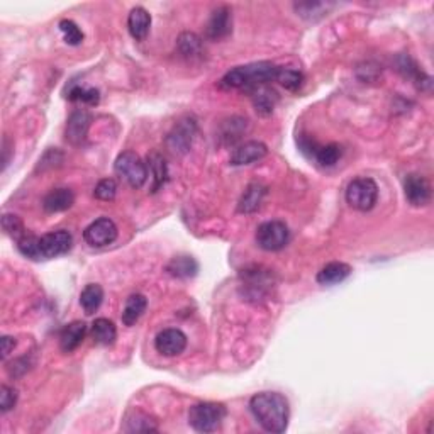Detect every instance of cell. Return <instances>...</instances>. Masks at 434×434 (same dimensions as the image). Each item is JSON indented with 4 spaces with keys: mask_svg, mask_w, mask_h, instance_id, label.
<instances>
[{
    "mask_svg": "<svg viewBox=\"0 0 434 434\" xmlns=\"http://www.w3.org/2000/svg\"><path fill=\"white\" fill-rule=\"evenodd\" d=\"M249 411L265 431L280 434L289 426V400L278 392H260L249 400Z\"/></svg>",
    "mask_w": 434,
    "mask_h": 434,
    "instance_id": "1",
    "label": "cell"
},
{
    "mask_svg": "<svg viewBox=\"0 0 434 434\" xmlns=\"http://www.w3.org/2000/svg\"><path fill=\"white\" fill-rule=\"evenodd\" d=\"M278 68L280 66L270 63V61H256V63H249L243 66H236V68L229 70L221 80L223 89H236L252 92L261 85H268L277 78Z\"/></svg>",
    "mask_w": 434,
    "mask_h": 434,
    "instance_id": "2",
    "label": "cell"
},
{
    "mask_svg": "<svg viewBox=\"0 0 434 434\" xmlns=\"http://www.w3.org/2000/svg\"><path fill=\"white\" fill-rule=\"evenodd\" d=\"M228 409L219 402H200L190 407L189 424L197 433H214L226 419Z\"/></svg>",
    "mask_w": 434,
    "mask_h": 434,
    "instance_id": "3",
    "label": "cell"
},
{
    "mask_svg": "<svg viewBox=\"0 0 434 434\" xmlns=\"http://www.w3.org/2000/svg\"><path fill=\"white\" fill-rule=\"evenodd\" d=\"M345 197L349 207H353L354 211L368 212L378 200V185L371 178H354L346 187Z\"/></svg>",
    "mask_w": 434,
    "mask_h": 434,
    "instance_id": "4",
    "label": "cell"
},
{
    "mask_svg": "<svg viewBox=\"0 0 434 434\" xmlns=\"http://www.w3.org/2000/svg\"><path fill=\"white\" fill-rule=\"evenodd\" d=\"M116 173L132 189H141L148 180V165L135 151H124L114 163Z\"/></svg>",
    "mask_w": 434,
    "mask_h": 434,
    "instance_id": "5",
    "label": "cell"
},
{
    "mask_svg": "<svg viewBox=\"0 0 434 434\" xmlns=\"http://www.w3.org/2000/svg\"><path fill=\"white\" fill-rule=\"evenodd\" d=\"M289 241V226L282 221H266L256 229V243L265 252H280Z\"/></svg>",
    "mask_w": 434,
    "mask_h": 434,
    "instance_id": "6",
    "label": "cell"
},
{
    "mask_svg": "<svg viewBox=\"0 0 434 434\" xmlns=\"http://www.w3.org/2000/svg\"><path fill=\"white\" fill-rule=\"evenodd\" d=\"M83 240L92 248H104V246L112 244L118 240V226L108 217H100V219L94 221L90 226H87L85 231H83Z\"/></svg>",
    "mask_w": 434,
    "mask_h": 434,
    "instance_id": "7",
    "label": "cell"
},
{
    "mask_svg": "<svg viewBox=\"0 0 434 434\" xmlns=\"http://www.w3.org/2000/svg\"><path fill=\"white\" fill-rule=\"evenodd\" d=\"M73 237L68 231H51L48 235L39 237V252L41 260H51V258H58L61 254L68 253L72 249Z\"/></svg>",
    "mask_w": 434,
    "mask_h": 434,
    "instance_id": "8",
    "label": "cell"
},
{
    "mask_svg": "<svg viewBox=\"0 0 434 434\" xmlns=\"http://www.w3.org/2000/svg\"><path fill=\"white\" fill-rule=\"evenodd\" d=\"M154 348L163 356H178L187 348L185 333L177 328L163 329L161 333H158L156 340H154Z\"/></svg>",
    "mask_w": 434,
    "mask_h": 434,
    "instance_id": "9",
    "label": "cell"
},
{
    "mask_svg": "<svg viewBox=\"0 0 434 434\" xmlns=\"http://www.w3.org/2000/svg\"><path fill=\"white\" fill-rule=\"evenodd\" d=\"M195 132H197V124L194 119H183L175 126V129L166 137L170 151L175 154H183L190 149L192 141H194Z\"/></svg>",
    "mask_w": 434,
    "mask_h": 434,
    "instance_id": "10",
    "label": "cell"
},
{
    "mask_svg": "<svg viewBox=\"0 0 434 434\" xmlns=\"http://www.w3.org/2000/svg\"><path fill=\"white\" fill-rule=\"evenodd\" d=\"M404 195L411 206L423 207L431 202V183L423 175L411 173L404 180Z\"/></svg>",
    "mask_w": 434,
    "mask_h": 434,
    "instance_id": "11",
    "label": "cell"
},
{
    "mask_svg": "<svg viewBox=\"0 0 434 434\" xmlns=\"http://www.w3.org/2000/svg\"><path fill=\"white\" fill-rule=\"evenodd\" d=\"M90 120H92L90 114L87 111H83V108H78V111L72 112L65 129L66 141L73 146H80L85 143L87 135H89Z\"/></svg>",
    "mask_w": 434,
    "mask_h": 434,
    "instance_id": "12",
    "label": "cell"
},
{
    "mask_svg": "<svg viewBox=\"0 0 434 434\" xmlns=\"http://www.w3.org/2000/svg\"><path fill=\"white\" fill-rule=\"evenodd\" d=\"M266 153H268V148L261 141H246V143L236 146L235 151L231 153V165H253V163L263 160Z\"/></svg>",
    "mask_w": 434,
    "mask_h": 434,
    "instance_id": "13",
    "label": "cell"
},
{
    "mask_svg": "<svg viewBox=\"0 0 434 434\" xmlns=\"http://www.w3.org/2000/svg\"><path fill=\"white\" fill-rule=\"evenodd\" d=\"M232 31V12L229 7L223 6L217 7V9L212 12L211 19H209L207 24V37L212 41H219L224 39L231 35Z\"/></svg>",
    "mask_w": 434,
    "mask_h": 434,
    "instance_id": "14",
    "label": "cell"
},
{
    "mask_svg": "<svg viewBox=\"0 0 434 434\" xmlns=\"http://www.w3.org/2000/svg\"><path fill=\"white\" fill-rule=\"evenodd\" d=\"M266 189L263 183H249L248 187H246L244 194L241 195L240 204H237V212H241V214H252V212H256L258 209L261 207L263 199H265Z\"/></svg>",
    "mask_w": 434,
    "mask_h": 434,
    "instance_id": "15",
    "label": "cell"
},
{
    "mask_svg": "<svg viewBox=\"0 0 434 434\" xmlns=\"http://www.w3.org/2000/svg\"><path fill=\"white\" fill-rule=\"evenodd\" d=\"M87 335V324L82 321H73L66 324L60 333V348L61 352L72 353L82 345L83 337Z\"/></svg>",
    "mask_w": 434,
    "mask_h": 434,
    "instance_id": "16",
    "label": "cell"
},
{
    "mask_svg": "<svg viewBox=\"0 0 434 434\" xmlns=\"http://www.w3.org/2000/svg\"><path fill=\"white\" fill-rule=\"evenodd\" d=\"M352 266L348 263L331 261L319 270L316 280L321 285H336V283L345 282L352 275Z\"/></svg>",
    "mask_w": 434,
    "mask_h": 434,
    "instance_id": "17",
    "label": "cell"
},
{
    "mask_svg": "<svg viewBox=\"0 0 434 434\" xmlns=\"http://www.w3.org/2000/svg\"><path fill=\"white\" fill-rule=\"evenodd\" d=\"M128 27L136 41H143L148 36L149 27H151V16H149V12L144 7H135V9L129 12Z\"/></svg>",
    "mask_w": 434,
    "mask_h": 434,
    "instance_id": "18",
    "label": "cell"
},
{
    "mask_svg": "<svg viewBox=\"0 0 434 434\" xmlns=\"http://www.w3.org/2000/svg\"><path fill=\"white\" fill-rule=\"evenodd\" d=\"M253 100V106L256 108L258 114L261 116H268L273 112L275 106L278 104V94L277 90L271 89L270 85H261L258 89H254L249 92Z\"/></svg>",
    "mask_w": 434,
    "mask_h": 434,
    "instance_id": "19",
    "label": "cell"
},
{
    "mask_svg": "<svg viewBox=\"0 0 434 434\" xmlns=\"http://www.w3.org/2000/svg\"><path fill=\"white\" fill-rule=\"evenodd\" d=\"M124 431L128 433H153L158 431L156 421L146 412L135 409V411L128 412L126 419H124Z\"/></svg>",
    "mask_w": 434,
    "mask_h": 434,
    "instance_id": "20",
    "label": "cell"
},
{
    "mask_svg": "<svg viewBox=\"0 0 434 434\" xmlns=\"http://www.w3.org/2000/svg\"><path fill=\"white\" fill-rule=\"evenodd\" d=\"M75 204V195L70 189H54L46 195L43 200V207L46 212H63L68 211Z\"/></svg>",
    "mask_w": 434,
    "mask_h": 434,
    "instance_id": "21",
    "label": "cell"
},
{
    "mask_svg": "<svg viewBox=\"0 0 434 434\" xmlns=\"http://www.w3.org/2000/svg\"><path fill=\"white\" fill-rule=\"evenodd\" d=\"M90 335L94 337V341L100 346H112L118 340V329L112 321L106 319V317H99L92 323Z\"/></svg>",
    "mask_w": 434,
    "mask_h": 434,
    "instance_id": "22",
    "label": "cell"
},
{
    "mask_svg": "<svg viewBox=\"0 0 434 434\" xmlns=\"http://www.w3.org/2000/svg\"><path fill=\"white\" fill-rule=\"evenodd\" d=\"M146 307H148V299L144 297L143 294H132L131 297L126 300V306H124L123 311V323L128 328L135 326L137 321L141 319V316L146 312Z\"/></svg>",
    "mask_w": 434,
    "mask_h": 434,
    "instance_id": "23",
    "label": "cell"
},
{
    "mask_svg": "<svg viewBox=\"0 0 434 434\" xmlns=\"http://www.w3.org/2000/svg\"><path fill=\"white\" fill-rule=\"evenodd\" d=\"M166 271L177 278H192L197 275L199 263L192 256H175L166 265Z\"/></svg>",
    "mask_w": 434,
    "mask_h": 434,
    "instance_id": "24",
    "label": "cell"
},
{
    "mask_svg": "<svg viewBox=\"0 0 434 434\" xmlns=\"http://www.w3.org/2000/svg\"><path fill=\"white\" fill-rule=\"evenodd\" d=\"M104 302V289L99 283H89L80 294V306L87 316L95 314Z\"/></svg>",
    "mask_w": 434,
    "mask_h": 434,
    "instance_id": "25",
    "label": "cell"
},
{
    "mask_svg": "<svg viewBox=\"0 0 434 434\" xmlns=\"http://www.w3.org/2000/svg\"><path fill=\"white\" fill-rule=\"evenodd\" d=\"M244 287L253 299L263 297L265 292H268L271 289L270 275L263 273V271H260V268H256L254 271H248V273H246Z\"/></svg>",
    "mask_w": 434,
    "mask_h": 434,
    "instance_id": "26",
    "label": "cell"
},
{
    "mask_svg": "<svg viewBox=\"0 0 434 434\" xmlns=\"http://www.w3.org/2000/svg\"><path fill=\"white\" fill-rule=\"evenodd\" d=\"M333 4H324V2H299L294 4V9L306 20H319L324 16H328V12L333 9Z\"/></svg>",
    "mask_w": 434,
    "mask_h": 434,
    "instance_id": "27",
    "label": "cell"
},
{
    "mask_svg": "<svg viewBox=\"0 0 434 434\" xmlns=\"http://www.w3.org/2000/svg\"><path fill=\"white\" fill-rule=\"evenodd\" d=\"M148 163L153 175V192H158L168 180V166H166L165 158L158 153H153L151 156H148Z\"/></svg>",
    "mask_w": 434,
    "mask_h": 434,
    "instance_id": "28",
    "label": "cell"
},
{
    "mask_svg": "<svg viewBox=\"0 0 434 434\" xmlns=\"http://www.w3.org/2000/svg\"><path fill=\"white\" fill-rule=\"evenodd\" d=\"M341 154V146L336 143L331 144H326V146H317L316 153H314V160L319 163L321 166H324V168H328V166H335L337 161H340Z\"/></svg>",
    "mask_w": 434,
    "mask_h": 434,
    "instance_id": "29",
    "label": "cell"
},
{
    "mask_svg": "<svg viewBox=\"0 0 434 434\" xmlns=\"http://www.w3.org/2000/svg\"><path fill=\"white\" fill-rule=\"evenodd\" d=\"M275 82H278L283 89L290 90V92H297L300 87L304 85V73L299 72V70H292V68H278L277 78Z\"/></svg>",
    "mask_w": 434,
    "mask_h": 434,
    "instance_id": "30",
    "label": "cell"
},
{
    "mask_svg": "<svg viewBox=\"0 0 434 434\" xmlns=\"http://www.w3.org/2000/svg\"><path fill=\"white\" fill-rule=\"evenodd\" d=\"M178 49L187 58L199 56L202 53V39L197 35H194V32H183L178 37Z\"/></svg>",
    "mask_w": 434,
    "mask_h": 434,
    "instance_id": "31",
    "label": "cell"
},
{
    "mask_svg": "<svg viewBox=\"0 0 434 434\" xmlns=\"http://www.w3.org/2000/svg\"><path fill=\"white\" fill-rule=\"evenodd\" d=\"M18 248L24 256L31 258V260H41L39 237L31 235V232H26V235L20 237V240L18 241Z\"/></svg>",
    "mask_w": 434,
    "mask_h": 434,
    "instance_id": "32",
    "label": "cell"
},
{
    "mask_svg": "<svg viewBox=\"0 0 434 434\" xmlns=\"http://www.w3.org/2000/svg\"><path fill=\"white\" fill-rule=\"evenodd\" d=\"M2 228L4 231H6V235H9L12 240L16 241H19L20 237L27 232L26 228H24V223L20 221V217L16 214H4Z\"/></svg>",
    "mask_w": 434,
    "mask_h": 434,
    "instance_id": "33",
    "label": "cell"
},
{
    "mask_svg": "<svg viewBox=\"0 0 434 434\" xmlns=\"http://www.w3.org/2000/svg\"><path fill=\"white\" fill-rule=\"evenodd\" d=\"M70 100H78V102L89 104V106H97L100 95L99 90L95 89H85V87L80 85H73L72 89L68 90V95H66Z\"/></svg>",
    "mask_w": 434,
    "mask_h": 434,
    "instance_id": "34",
    "label": "cell"
},
{
    "mask_svg": "<svg viewBox=\"0 0 434 434\" xmlns=\"http://www.w3.org/2000/svg\"><path fill=\"white\" fill-rule=\"evenodd\" d=\"M60 31L63 32V37H65V41L68 44H72V46H78V44H82V41H83V32H82V29L77 26V24L73 23V20H70V19H63L60 23Z\"/></svg>",
    "mask_w": 434,
    "mask_h": 434,
    "instance_id": "35",
    "label": "cell"
},
{
    "mask_svg": "<svg viewBox=\"0 0 434 434\" xmlns=\"http://www.w3.org/2000/svg\"><path fill=\"white\" fill-rule=\"evenodd\" d=\"M116 194H118V185L112 178H104L100 180L97 185H95L94 195L99 200H104V202H108V200H114Z\"/></svg>",
    "mask_w": 434,
    "mask_h": 434,
    "instance_id": "36",
    "label": "cell"
},
{
    "mask_svg": "<svg viewBox=\"0 0 434 434\" xmlns=\"http://www.w3.org/2000/svg\"><path fill=\"white\" fill-rule=\"evenodd\" d=\"M18 390L14 389V387L9 385H2L0 387V411L6 414V412H9L11 409L16 407V404H18Z\"/></svg>",
    "mask_w": 434,
    "mask_h": 434,
    "instance_id": "37",
    "label": "cell"
},
{
    "mask_svg": "<svg viewBox=\"0 0 434 434\" xmlns=\"http://www.w3.org/2000/svg\"><path fill=\"white\" fill-rule=\"evenodd\" d=\"M16 346V340L11 336H4L2 337V360H6L7 356H9V353L14 349Z\"/></svg>",
    "mask_w": 434,
    "mask_h": 434,
    "instance_id": "38",
    "label": "cell"
},
{
    "mask_svg": "<svg viewBox=\"0 0 434 434\" xmlns=\"http://www.w3.org/2000/svg\"><path fill=\"white\" fill-rule=\"evenodd\" d=\"M2 163H4V168H6L7 165H9V141L4 140V158H2Z\"/></svg>",
    "mask_w": 434,
    "mask_h": 434,
    "instance_id": "39",
    "label": "cell"
}]
</instances>
